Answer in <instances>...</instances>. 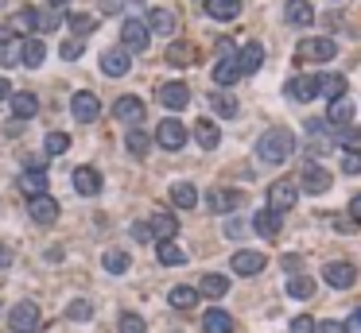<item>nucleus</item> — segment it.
Returning <instances> with one entry per match:
<instances>
[{
    "label": "nucleus",
    "instance_id": "nucleus-1",
    "mask_svg": "<svg viewBox=\"0 0 361 333\" xmlns=\"http://www.w3.org/2000/svg\"><path fill=\"white\" fill-rule=\"evenodd\" d=\"M292 155H295V132H287V128H268V132L257 140V159L268 163V166L287 163Z\"/></svg>",
    "mask_w": 361,
    "mask_h": 333
},
{
    "label": "nucleus",
    "instance_id": "nucleus-2",
    "mask_svg": "<svg viewBox=\"0 0 361 333\" xmlns=\"http://www.w3.org/2000/svg\"><path fill=\"white\" fill-rule=\"evenodd\" d=\"M338 55V43L330 35H315V39H303L295 47V59L299 62H330Z\"/></svg>",
    "mask_w": 361,
    "mask_h": 333
},
{
    "label": "nucleus",
    "instance_id": "nucleus-3",
    "mask_svg": "<svg viewBox=\"0 0 361 333\" xmlns=\"http://www.w3.org/2000/svg\"><path fill=\"white\" fill-rule=\"evenodd\" d=\"M322 283L334 287V291H350V287L357 283V267H353L350 260H330V264L322 267Z\"/></svg>",
    "mask_w": 361,
    "mask_h": 333
},
{
    "label": "nucleus",
    "instance_id": "nucleus-4",
    "mask_svg": "<svg viewBox=\"0 0 361 333\" xmlns=\"http://www.w3.org/2000/svg\"><path fill=\"white\" fill-rule=\"evenodd\" d=\"M334 143H338V136H334V125H327V117L307 120V151H311V155H322V151H330Z\"/></svg>",
    "mask_w": 361,
    "mask_h": 333
},
{
    "label": "nucleus",
    "instance_id": "nucleus-5",
    "mask_svg": "<svg viewBox=\"0 0 361 333\" xmlns=\"http://www.w3.org/2000/svg\"><path fill=\"white\" fill-rule=\"evenodd\" d=\"M8 325H12V333H35L43 325L39 306H35V302H20V306H12L8 310Z\"/></svg>",
    "mask_w": 361,
    "mask_h": 333
},
{
    "label": "nucleus",
    "instance_id": "nucleus-6",
    "mask_svg": "<svg viewBox=\"0 0 361 333\" xmlns=\"http://www.w3.org/2000/svg\"><path fill=\"white\" fill-rule=\"evenodd\" d=\"M121 43H125L128 55H144L148 43H151L148 24H144V20H125V27H121Z\"/></svg>",
    "mask_w": 361,
    "mask_h": 333
},
{
    "label": "nucleus",
    "instance_id": "nucleus-7",
    "mask_svg": "<svg viewBox=\"0 0 361 333\" xmlns=\"http://www.w3.org/2000/svg\"><path fill=\"white\" fill-rule=\"evenodd\" d=\"M299 190L327 194L330 190V171H327V166H319L315 159H307V163H303V171H299Z\"/></svg>",
    "mask_w": 361,
    "mask_h": 333
},
{
    "label": "nucleus",
    "instance_id": "nucleus-8",
    "mask_svg": "<svg viewBox=\"0 0 361 333\" xmlns=\"http://www.w3.org/2000/svg\"><path fill=\"white\" fill-rule=\"evenodd\" d=\"M70 113H74L78 125H93V120L101 117V101H97V93L78 90L74 97H70Z\"/></svg>",
    "mask_w": 361,
    "mask_h": 333
},
{
    "label": "nucleus",
    "instance_id": "nucleus-9",
    "mask_svg": "<svg viewBox=\"0 0 361 333\" xmlns=\"http://www.w3.org/2000/svg\"><path fill=\"white\" fill-rule=\"evenodd\" d=\"M186 125L183 120H175V117H168V120H160V128H156V143L160 148H168V151H179L186 143Z\"/></svg>",
    "mask_w": 361,
    "mask_h": 333
},
{
    "label": "nucleus",
    "instance_id": "nucleus-10",
    "mask_svg": "<svg viewBox=\"0 0 361 333\" xmlns=\"http://www.w3.org/2000/svg\"><path fill=\"white\" fill-rule=\"evenodd\" d=\"M295 201H299V183H287V178H280V183L268 186V209H276V213H287Z\"/></svg>",
    "mask_w": 361,
    "mask_h": 333
},
{
    "label": "nucleus",
    "instance_id": "nucleus-11",
    "mask_svg": "<svg viewBox=\"0 0 361 333\" xmlns=\"http://www.w3.org/2000/svg\"><path fill=\"white\" fill-rule=\"evenodd\" d=\"M229 264H233L237 275H261L264 267H268V256H264V252H257V248H237Z\"/></svg>",
    "mask_w": 361,
    "mask_h": 333
},
{
    "label": "nucleus",
    "instance_id": "nucleus-12",
    "mask_svg": "<svg viewBox=\"0 0 361 333\" xmlns=\"http://www.w3.org/2000/svg\"><path fill=\"white\" fill-rule=\"evenodd\" d=\"M284 93H287L292 101H299V105H307V101L319 97V74H299V78H292V82L284 85Z\"/></svg>",
    "mask_w": 361,
    "mask_h": 333
},
{
    "label": "nucleus",
    "instance_id": "nucleus-13",
    "mask_svg": "<svg viewBox=\"0 0 361 333\" xmlns=\"http://www.w3.org/2000/svg\"><path fill=\"white\" fill-rule=\"evenodd\" d=\"M156 97H160V105L171 108V113H183V108L191 105V90H186L183 82H163Z\"/></svg>",
    "mask_w": 361,
    "mask_h": 333
},
{
    "label": "nucleus",
    "instance_id": "nucleus-14",
    "mask_svg": "<svg viewBox=\"0 0 361 333\" xmlns=\"http://www.w3.org/2000/svg\"><path fill=\"white\" fill-rule=\"evenodd\" d=\"M241 201H245V194L241 190H229V186H218V190L206 194V209H210V213H233Z\"/></svg>",
    "mask_w": 361,
    "mask_h": 333
},
{
    "label": "nucleus",
    "instance_id": "nucleus-15",
    "mask_svg": "<svg viewBox=\"0 0 361 333\" xmlns=\"http://www.w3.org/2000/svg\"><path fill=\"white\" fill-rule=\"evenodd\" d=\"M27 213H32L35 225H55L59 221V201L50 198V194H39V198L27 201Z\"/></svg>",
    "mask_w": 361,
    "mask_h": 333
},
{
    "label": "nucleus",
    "instance_id": "nucleus-16",
    "mask_svg": "<svg viewBox=\"0 0 361 333\" xmlns=\"http://www.w3.org/2000/svg\"><path fill=\"white\" fill-rule=\"evenodd\" d=\"M113 117L136 128V125L144 120V101H140V97H132V93H125V97H117V105H113Z\"/></svg>",
    "mask_w": 361,
    "mask_h": 333
},
{
    "label": "nucleus",
    "instance_id": "nucleus-17",
    "mask_svg": "<svg viewBox=\"0 0 361 333\" xmlns=\"http://www.w3.org/2000/svg\"><path fill=\"white\" fill-rule=\"evenodd\" d=\"M128 66H132V55H128L125 47H113V50H105V55H101V70H105L109 78H125Z\"/></svg>",
    "mask_w": 361,
    "mask_h": 333
},
{
    "label": "nucleus",
    "instance_id": "nucleus-18",
    "mask_svg": "<svg viewBox=\"0 0 361 333\" xmlns=\"http://www.w3.org/2000/svg\"><path fill=\"white\" fill-rule=\"evenodd\" d=\"M284 20H287L292 27H311V24H315L311 0H287V4H284Z\"/></svg>",
    "mask_w": 361,
    "mask_h": 333
},
{
    "label": "nucleus",
    "instance_id": "nucleus-19",
    "mask_svg": "<svg viewBox=\"0 0 361 333\" xmlns=\"http://www.w3.org/2000/svg\"><path fill=\"white\" fill-rule=\"evenodd\" d=\"M261 62H264V43H245L241 50H237V66H241V74H257L261 70Z\"/></svg>",
    "mask_w": 361,
    "mask_h": 333
},
{
    "label": "nucleus",
    "instance_id": "nucleus-20",
    "mask_svg": "<svg viewBox=\"0 0 361 333\" xmlns=\"http://www.w3.org/2000/svg\"><path fill=\"white\" fill-rule=\"evenodd\" d=\"M144 24H148V31H151V35H175L179 20H175V12H171V8H151Z\"/></svg>",
    "mask_w": 361,
    "mask_h": 333
},
{
    "label": "nucleus",
    "instance_id": "nucleus-21",
    "mask_svg": "<svg viewBox=\"0 0 361 333\" xmlns=\"http://www.w3.org/2000/svg\"><path fill=\"white\" fill-rule=\"evenodd\" d=\"M252 229L264 236V241H272V236H280V229H284V221H280V213L276 209H257V217H252Z\"/></svg>",
    "mask_w": 361,
    "mask_h": 333
},
{
    "label": "nucleus",
    "instance_id": "nucleus-22",
    "mask_svg": "<svg viewBox=\"0 0 361 333\" xmlns=\"http://www.w3.org/2000/svg\"><path fill=\"white\" fill-rule=\"evenodd\" d=\"M70 183H74V190L82 194V198H93V194L101 190V175H97V166H78Z\"/></svg>",
    "mask_w": 361,
    "mask_h": 333
},
{
    "label": "nucleus",
    "instance_id": "nucleus-23",
    "mask_svg": "<svg viewBox=\"0 0 361 333\" xmlns=\"http://www.w3.org/2000/svg\"><path fill=\"white\" fill-rule=\"evenodd\" d=\"M350 120H353V101H350V97H334V101L327 105V125L350 128Z\"/></svg>",
    "mask_w": 361,
    "mask_h": 333
},
{
    "label": "nucleus",
    "instance_id": "nucleus-24",
    "mask_svg": "<svg viewBox=\"0 0 361 333\" xmlns=\"http://www.w3.org/2000/svg\"><path fill=\"white\" fill-rule=\"evenodd\" d=\"M12 117L16 120H32L35 113H39V97L35 93H27V90H20V93H12Z\"/></svg>",
    "mask_w": 361,
    "mask_h": 333
},
{
    "label": "nucleus",
    "instance_id": "nucleus-25",
    "mask_svg": "<svg viewBox=\"0 0 361 333\" xmlns=\"http://www.w3.org/2000/svg\"><path fill=\"white\" fill-rule=\"evenodd\" d=\"M148 225H151V241H156V244L175 241V233H179V221H175L171 213H156V217L148 221Z\"/></svg>",
    "mask_w": 361,
    "mask_h": 333
},
{
    "label": "nucleus",
    "instance_id": "nucleus-26",
    "mask_svg": "<svg viewBox=\"0 0 361 333\" xmlns=\"http://www.w3.org/2000/svg\"><path fill=\"white\" fill-rule=\"evenodd\" d=\"M20 190H24L27 198H39V194H47V171H39V166H27L24 175H20Z\"/></svg>",
    "mask_w": 361,
    "mask_h": 333
},
{
    "label": "nucleus",
    "instance_id": "nucleus-27",
    "mask_svg": "<svg viewBox=\"0 0 361 333\" xmlns=\"http://www.w3.org/2000/svg\"><path fill=\"white\" fill-rule=\"evenodd\" d=\"M237 78H245V74H241V66H237V55H222L218 66H214V82L226 90V85H233Z\"/></svg>",
    "mask_w": 361,
    "mask_h": 333
},
{
    "label": "nucleus",
    "instance_id": "nucleus-28",
    "mask_svg": "<svg viewBox=\"0 0 361 333\" xmlns=\"http://www.w3.org/2000/svg\"><path fill=\"white\" fill-rule=\"evenodd\" d=\"M202 330L206 333H233V314H229V310H206V314H202Z\"/></svg>",
    "mask_w": 361,
    "mask_h": 333
},
{
    "label": "nucleus",
    "instance_id": "nucleus-29",
    "mask_svg": "<svg viewBox=\"0 0 361 333\" xmlns=\"http://www.w3.org/2000/svg\"><path fill=\"white\" fill-rule=\"evenodd\" d=\"M198 295H206V299H226V295H229V279H226V275H218V271L202 275Z\"/></svg>",
    "mask_w": 361,
    "mask_h": 333
},
{
    "label": "nucleus",
    "instance_id": "nucleus-30",
    "mask_svg": "<svg viewBox=\"0 0 361 333\" xmlns=\"http://www.w3.org/2000/svg\"><path fill=\"white\" fill-rule=\"evenodd\" d=\"M194 140H198L202 151H214L222 143V132H218V125H214V120H198V125H194Z\"/></svg>",
    "mask_w": 361,
    "mask_h": 333
},
{
    "label": "nucleus",
    "instance_id": "nucleus-31",
    "mask_svg": "<svg viewBox=\"0 0 361 333\" xmlns=\"http://www.w3.org/2000/svg\"><path fill=\"white\" fill-rule=\"evenodd\" d=\"M206 12H210V20H237L241 16V0H206Z\"/></svg>",
    "mask_w": 361,
    "mask_h": 333
},
{
    "label": "nucleus",
    "instance_id": "nucleus-32",
    "mask_svg": "<svg viewBox=\"0 0 361 333\" xmlns=\"http://www.w3.org/2000/svg\"><path fill=\"white\" fill-rule=\"evenodd\" d=\"M198 299H202L198 287H171V295H168V302L175 310H194V306H198Z\"/></svg>",
    "mask_w": 361,
    "mask_h": 333
},
{
    "label": "nucleus",
    "instance_id": "nucleus-33",
    "mask_svg": "<svg viewBox=\"0 0 361 333\" xmlns=\"http://www.w3.org/2000/svg\"><path fill=\"white\" fill-rule=\"evenodd\" d=\"M156 256H160V264H163V267H183V264H186V252L179 248L175 241H163V244H156Z\"/></svg>",
    "mask_w": 361,
    "mask_h": 333
},
{
    "label": "nucleus",
    "instance_id": "nucleus-34",
    "mask_svg": "<svg viewBox=\"0 0 361 333\" xmlns=\"http://www.w3.org/2000/svg\"><path fill=\"white\" fill-rule=\"evenodd\" d=\"M43 59H47V43L35 39V35H27L24 39V66H43Z\"/></svg>",
    "mask_w": 361,
    "mask_h": 333
},
{
    "label": "nucleus",
    "instance_id": "nucleus-35",
    "mask_svg": "<svg viewBox=\"0 0 361 333\" xmlns=\"http://www.w3.org/2000/svg\"><path fill=\"white\" fill-rule=\"evenodd\" d=\"M125 148L132 151L136 159H144L151 151V136L144 132V128H128V136H125Z\"/></svg>",
    "mask_w": 361,
    "mask_h": 333
},
{
    "label": "nucleus",
    "instance_id": "nucleus-36",
    "mask_svg": "<svg viewBox=\"0 0 361 333\" xmlns=\"http://www.w3.org/2000/svg\"><path fill=\"white\" fill-rule=\"evenodd\" d=\"M319 93H322L327 101L346 97V78H342V74H319Z\"/></svg>",
    "mask_w": 361,
    "mask_h": 333
},
{
    "label": "nucleus",
    "instance_id": "nucleus-37",
    "mask_svg": "<svg viewBox=\"0 0 361 333\" xmlns=\"http://www.w3.org/2000/svg\"><path fill=\"white\" fill-rule=\"evenodd\" d=\"M171 201H175L179 209H194L198 206V190H194L191 183H175L171 186Z\"/></svg>",
    "mask_w": 361,
    "mask_h": 333
},
{
    "label": "nucleus",
    "instance_id": "nucleus-38",
    "mask_svg": "<svg viewBox=\"0 0 361 333\" xmlns=\"http://www.w3.org/2000/svg\"><path fill=\"white\" fill-rule=\"evenodd\" d=\"M101 264H105V271H109V275H125L132 260H128V252H121V248H109L105 256H101Z\"/></svg>",
    "mask_w": 361,
    "mask_h": 333
},
{
    "label": "nucleus",
    "instance_id": "nucleus-39",
    "mask_svg": "<svg viewBox=\"0 0 361 333\" xmlns=\"http://www.w3.org/2000/svg\"><path fill=\"white\" fill-rule=\"evenodd\" d=\"M287 295H292V299H299V302H307L315 295V283L307 279V275H292V279H287Z\"/></svg>",
    "mask_w": 361,
    "mask_h": 333
},
{
    "label": "nucleus",
    "instance_id": "nucleus-40",
    "mask_svg": "<svg viewBox=\"0 0 361 333\" xmlns=\"http://www.w3.org/2000/svg\"><path fill=\"white\" fill-rule=\"evenodd\" d=\"M168 62H171V66H191V62H194V47H191V43H171Z\"/></svg>",
    "mask_w": 361,
    "mask_h": 333
},
{
    "label": "nucleus",
    "instance_id": "nucleus-41",
    "mask_svg": "<svg viewBox=\"0 0 361 333\" xmlns=\"http://www.w3.org/2000/svg\"><path fill=\"white\" fill-rule=\"evenodd\" d=\"M16 62H24V43H4L0 47V70H8V66H16Z\"/></svg>",
    "mask_w": 361,
    "mask_h": 333
},
{
    "label": "nucleus",
    "instance_id": "nucleus-42",
    "mask_svg": "<svg viewBox=\"0 0 361 333\" xmlns=\"http://www.w3.org/2000/svg\"><path fill=\"white\" fill-rule=\"evenodd\" d=\"M62 24V12L55 8H35V31H55Z\"/></svg>",
    "mask_w": 361,
    "mask_h": 333
},
{
    "label": "nucleus",
    "instance_id": "nucleus-43",
    "mask_svg": "<svg viewBox=\"0 0 361 333\" xmlns=\"http://www.w3.org/2000/svg\"><path fill=\"white\" fill-rule=\"evenodd\" d=\"M8 27H12V35H27V31H35V8H20L16 16L8 20Z\"/></svg>",
    "mask_w": 361,
    "mask_h": 333
},
{
    "label": "nucleus",
    "instance_id": "nucleus-44",
    "mask_svg": "<svg viewBox=\"0 0 361 333\" xmlns=\"http://www.w3.org/2000/svg\"><path fill=\"white\" fill-rule=\"evenodd\" d=\"M210 108L218 113V117H237V101L229 97V93H210Z\"/></svg>",
    "mask_w": 361,
    "mask_h": 333
},
{
    "label": "nucleus",
    "instance_id": "nucleus-45",
    "mask_svg": "<svg viewBox=\"0 0 361 333\" xmlns=\"http://www.w3.org/2000/svg\"><path fill=\"white\" fill-rule=\"evenodd\" d=\"M43 151H47V155H62V151H70V136L67 132H50L47 140H43Z\"/></svg>",
    "mask_w": 361,
    "mask_h": 333
},
{
    "label": "nucleus",
    "instance_id": "nucleus-46",
    "mask_svg": "<svg viewBox=\"0 0 361 333\" xmlns=\"http://www.w3.org/2000/svg\"><path fill=\"white\" fill-rule=\"evenodd\" d=\"M70 27H74V35L82 39V35H90L93 27H97V16H90V12H74V16H70Z\"/></svg>",
    "mask_w": 361,
    "mask_h": 333
},
{
    "label": "nucleus",
    "instance_id": "nucleus-47",
    "mask_svg": "<svg viewBox=\"0 0 361 333\" xmlns=\"http://www.w3.org/2000/svg\"><path fill=\"white\" fill-rule=\"evenodd\" d=\"M338 143H342L350 155H361V128H342V132H338Z\"/></svg>",
    "mask_w": 361,
    "mask_h": 333
},
{
    "label": "nucleus",
    "instance_id": "nucleus-48",
    "mask_svg": "<svg viewBox=\"0 0 361 333\" xmlns=\"http://www.w3.org/2000/svg\"><path fill=\"white\" fill-rule=\"evenodd\" d=\"M67 318H74V322H90V318H93V306H90L86 299H74V302L67 306Z\"/></svg>",
    "mask_w": 361,
    "mask_h": 333
},
{
    "label": "nucleus",
    "instance_id": "nucleus-49",
    "mask_svg": "<svg viewBox=\"0 0 361 333\" xmlns=\"http://www.w3.org/2000/svg\"><path fill=\"white\" fill-rule=\"evenodd\" d=\"M82 50H86L82 39H67V43L59 47V55H62V62H74V59H82Z\"/></svg>",
    "mask_w": 361,
    "mask_h": 333
},
{
    "label": "nucleus",
    "instance_id": "nucleus-50",
    "mask_svg": "<svg viewBox=\"0 0 361 333\" xmlns=\"http://www.w3.org/2000/svg\"><path fill=\"white\" fill-rule=\"evenodd\" d=\"M117 330H121V333H144V318H140V314H121Z\"/></svg>",
    "mask_w": 361,
    "mask_h": 333
},
{
    "label": "nucleus",
    "instance_id": "nucleus-51",
    "mask_svg": "<svg viewBox=\"0 0 361 333\" xmlns=\"http://www.w3.org/2000/svg\"><path fill=\"white\" fill-rule=\"evenodd\" d=\"M245 233H249V225H245V221H237V217H233V221H226V236H233V241H241Z\"/></svg>",
    "mask_w": 361,
    "mask_h": 333
},
{
    "label": "nucleus",
    "instance_id": "nucleus-52",
    "mask_svg": "<svg viewBox=\"0 0 361 333\" xmlns=\"http://www.w3.org/2000/svg\"><path fill=\"white\" fill-rule=\"evenodd\" d=\"M292 333H315V322L307 314H299V318H292Z\"/></svg>",
    "mask_w": 361,
    "mask_h": 333
},
{
    "label": "nucleus",
    "instance_id": "nucleus-53",
    "mask_svg": "<svg viewBox=\"0 0 361 333\" xmlns=\"http://www.w3.org/2000/svg\"><path fill=\"white\" fill-rule=\"evenodd\" d=\"M132 236H136L140 244H148V241H151V225H148V221H136V225H132Z\"/></svg>",
    "mask_w": 361,
    "mask_h": 333
},
{
    "label": "nucleus",
    "instance_id": "nucleus-54",
    "mask_svg": "<svg viewBox=\"0 0 361 333\" xmlns=\"http://www.w3.org/2000/svg\"><path fill=\"white\" fill-rule=\"evenodd\" d=\"M342 171H346V175H357V171H361V155H350V151H346V159H342Z\"/></svg>",
    "mask_w": 361,
    "mask_h": 333
},
{
    "label": "nucleus",
    "instance_id": "nucleus-55",
    "mask_svg": "<svg viewBox=\"0 0 361 333\" xmlns=\"http://www.w3.org/2000/svg\"><path fill=\"white\" fill-rule=\"evenodd\" d=\"M350 221L361 225V194H353V201H350Z\"/></svg>",
    "mask_w": 361,
    "mask_h": 333
},
{
    "label": "nucleus",
    "instance_id": "nucleus-56",
    "mask_svg": "<svg viewBox=\"0 0 361 333\" xmlns=\"http://www.w3.org/2000/svg\"><path fill=\"white\" fill-rule=\"evenodd\" d=\"M315 333H346V325L342 322H322V325H315Z\"/></svg>",
    "mask_w": 361,
    "mask_h": 333
},
{
    "label": "nucleus",
    "instance_id": "nucleus-57",
    "mask_svg": "<svg viewBox=\"0 0 361 333\" xmlns=\"http://www.w3.org/2000/svg\"><path fill=\"white\" fill-rule=\"evenodd\" d=\"M346 333H361V306L350 314V322H346Z\"/></svg>",
    "mask_w": 361,
    "mask_h": 333
},
{
    "label": "nucleus",
    "instance_id": "nucleus-58",
    "mask_svg": "<svg viewBox=\"0 0 361 333\" xmlns=\"http://www.w3.org/2000/svg\"><path fill=\"white\" fill-rule=\"evenodd\" d=\"M12 97V85H8V78H0V101H8Z\"/></svg>",
    "mask_w": 361,
    "mask_h": 333
},
{
    "label": "nucleus",
    "instance_id": "nucleus-59",
    "mask_svg": "<svg viewBox=\"0 0 361 333\" xmlns=\"http://www.w3.org/2000/svg\"><path fill=\"white\" fill-rule=\"evenodd\" d=\"M4 43H12V27L8 24H0V47H4Z\"/></svg>",
    "mask_w": 361,
    "mask_h": 333
},
{
    "label": "nucleus",
    "instance_id": "nucleus-60",
    "mask_svg": "<svg viewBox=\"0 0 361 333\" xmlns=\"http://www.w3.org/2000/svg\"><path fill=\"white\" fill-rule=\"evenodd\" d=\"M12 264V248H4V244H0V267H8Z\"/></svg>",
    "mask_w": 361,
    "mask_h": 333
},
{
    "label": "nucleus",
    "instance_id": "nucleus-61",
    "mask_svg": "<svg viewBox=\"0 0 361 333\" xmlns=\"http://www.w3.org/2000/svg\"><path fill=\"white\" fill-rule=\"evenodd\" d=\"M121 8V0H101V12H117Z\"/></svg>",
    "mask_w": 361,
    "mask_h": 333
},
{
    "label": "nucleus",
    "instance_id": "nucleus-62",
    "mask_svg": "<svg viewBox=\"0 0 361 333\" xmlns=\"http://www.w3.org/2000/svg\"><path fill=\"white\" fill-rule=\"evenodd\" d=\"M67 4H70V0H47V8H55V12H62Z\"/></svg>",
    "mask_w": 361,
    "mask_h": 333
},
{
    "label": "nucleus",
    "instance_id": "nucleus-63",
    "mask_svg": "<svg viewBox=\"0 0 361 333\" xmlns=\"http://www.w3.org/2000/svg\"><path fill=\"white\" fill-rule=\"evenodd\" d=\"M0 4H4V0H0Z\"/></svg>",
    "mask_w": 361,
    "mask_h": 333
}]
</instances>
